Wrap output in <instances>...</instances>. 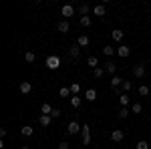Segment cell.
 <instances>
[{
	"instance_id": "obj_1",
	"label": "cell",
	"mask_w": 151,
	"mask_h": 149,
	"mask_svg": "<svg viewBox=\"0 0 151 149\" xmlns=\"http://www.w3.org/2000/svg\"><path fill=\"white\" fill-rule=\"evenodd\" d=\"M45 65H47L50 71H57L58 67H60V57H57V55H50V57H47Z\"/></svg>"
},
{
	"instance_id": "obj_2",
	"label": "cell",
	"mask_w": 151,
	"mask_h": 149,
	"mask_svg": "<svg viewBox=\"0 0 151 149\" xmlns=\"http://www.w3.org/2000/svg\"><path fill=\"white\" fill-rule=\"evenodd\" d=\"M83 125H79L77 121H70L69 127H67V135H77V133H81Z\"/></svg>"
},
{
	"instance_id": "obj_3",
	"label": "cell",
	"mask_w": 151,
	"mask_h": 149,
	"mask_svg": "<svg viewBox=\"0 0 151 149\" xmlns=\"http://www.w3.org/2000/svg\"><path fill=\"white\" fill-rule=\"evenodd\" d=\"M81 137H83V143H85V145H89V143H91V127H89V125H83Z\"/></svg>"
},
{
	"instance_id": "obj_4",
	"label": "cell",
	"mask_w": 151,
	"mask_h": 149,
	"mask_svg": "<svg viewBox=\"0 0 151 149\" xmlns=\"http://www.w3.org/2000/svg\"><path fill=\"white\" fill-rule=\"evenodd\" d=\"M129 55H131V48H129L127 45H121V46H117V57H121V58H127Z\"/></svg>"
},
{
	"instance_id": "obj_5",
	"label": "cell",
	"mask_w": 151,
	"mask_h": 149,
	"mask_svg": "<svg viewBox=\"0 0 151 149\" xmlns=\"http://www.w3.org/2000/svg\"><path fill=\"white\" fill-rule=\"evenodd\" d=\"M60 14H63L65 18H70V16L75 14V6H70V4H65V6L60 8Z\"/></svg>"
},
{
	"instance_id": "obj_6",
	"label": "cell",
	"mask_w": 151,
	"mask_h": 149,
	"mask_svg": "<svg viewBox=\"0 0 151 149\" xmlns=\"http://www.w3.org/2000/svg\"><path fill=\"white\" fill-rule=\"evenodd\" d=\"M133 77H137V79H143V77H145V67H143L141 63L133 67Z\"/></svg>"
},
{
	"instance_id": "obj_7",
	"label": "cell",
	"mask_w": 151,
	"mask_h": 149,
	"mask_svg": "<svg viewBox=\"0 0 151 149\" xmlns=\"http://www.w3.org/2000/svg\"><path fill=\"white\" fill-rule=\"evenodd\" d=\"M111 139H113L115 143H121V141L125 139V133H123L121 129H113V133H111Z\"/></svg>"
},
{
	"instance_id": "obj_8",
	"label": "cell",
	"mask_w": 151,
	"mask_h": 149,
	"mask_svg": "<svg viewBox=\"0 0 151 149\" xmlns=\"http://www.w3.org/2000/svg\"><path fill=\"white\" fill-rule=\"evenodd\" d=\"M69 57H70V58H79V57H81V46L77 45V42H75V45L69 48Z\"/></svg>"
},
{
	"instance_id": "obj_9",
	"label": "cell",
	"mask_w": 151,
	"mask_h": 149,
	"mask_svg": "<svg viewBox=\"0 0 151 149\" xmlns=\"http://www.w3.org/2000/svg\"><path fill=\"white\" fill-rule=\"evenodd\" d=\"M18 89H20V93H22V95H28V93L32 91V83H30V81H22Z\"/></svg>"
},
{
	"instance_id": "obj_10",
	"label": "cell",
	"mask_w": 151,
	"mask_h": 149,
	"mask_svg": "<svg viewBox=\"0 0 151 149\" xmlns=\"http://www.w3.org/2000/svg\"><path fill=\"white\" fill-rule=\"evenodd\" d=\"M93 14L95 16H105V14H107V6H105V4H97V6H93Z\"/></svg>"
},
{
	"instance_id": "obj_11",
	"label": "cell",
	"mask_w": 151,
	"mask_h": 149,
	"mask_svg": "<svg viewBox=\"0 0 151 149\" xmlns=\"http://www.w3.org/2000/svg\"><path fill=\"white\" fill-rule=\"evenodd\" d=\"M38 123L47 129V127H50V123H52V117H50V115H40V117H38Z\"/></svg>"
},
{
	"instance_id": "obj_12",
	"label": "cell",
	"mask_w": 151,
	"mask_h": 149,
	"mask_svg": "<svg viewBox=\"0 0 151 149\" xmlns=\"http://www.w3.org/2000/svg\"><path fill=\"white\" fill-rule=\"evenodd\" d=\"M57 28H58V32H60V35H67V32L70 30V24L67 22V20H60V22L57 24Z\"/></svg>"
},
{
	"instance_id": "obj_13",
	"label": "cell",
	"mask_w": 151,
	"mask_h": 149,
	"mask_svg": "<svg viewBox=\"0 0 151 149\" xmlns=\"http://www.w3.org/2000/svg\"><path fill=\"white\" fill-rule=\"evenodd\" d=\"M103 69H105V73H109L111 77H115V71H117V65H115V63H111V60H109Z\"/></svg>"
},
{
	"instance_id": "obj_14",
	"label": "cell",
	"mask_w": 151,
	"mask_h": 149,
	"mask_svg": "<svg viewBox=\"0 0 151 149\" xmlns=\"http://www.w3.org/2000/svg\"><path fill=\"white\" fill-rule=\"evenodd\" d=\"M123 81L125 79H121V77H111V87H113V89H121V85H123Z\"/></svg>"
},
{
	"instance_id": "obj_15",
	"label": "cell",
	"mask_w": 151,
	"mask_h": 149,
	"mask_svg": "<svg viewBox=\"0 0 151 149\" xmlns=\"http://www.w3.org/2000/svg\"><path fill=\"white\" fill-rule=\"evenodd\" d=\"M32 133H35V129H32L30 125H24V127H20V135H22V137H30Z\"/></svg>"
},
{
	"instance_id": "obj_16",
	"label": "cell",
	"mask_w": 151,
	"mask_h": 149,
	"mask_svg": "<svg viewBox=\"0 0 151 149\" xmlns=\"http://www.w3.org/2000/svg\"><path fill=\"white\" fill-rule=\"evenodd\" d=\"M111 38L117 40V42H121V40H123V30H121V28H115V30L111 32Z\"/></svg>"
},
{
	"instance_id": "obj_17",
	"label": "cell",
	"mask_w": 151,
	"mask_h": 149,
	"mask_svg": "<svg viewBox=\"0 0 151 149\" xmlns=\"http://www.w3.org/2000/svg\"><path fill=\"white\" fill-rule=\"evenodd\" d=\"M119 103H121V107H127V105L131 103V97H129L127 93H121V97H119Z\"/></svg>"
},
{
	"instance_id": "obj_18",
	"label": "cell",
	"mask_w": 151,
	"mask_h": 149,
	"mask_svg": "<svg viewBox=\"0 0 151 149\" xmlns=\"http://www.w3.org/2000/svg\"><path fill=\"white\" fill-rule=\"evenodd\" d=\"M87 65H89L93 71L99 69V58H97V57H89V58H87Z\"/></svg>"
},
{
	"instance_id": "obj_19",
	"label": "cell",
	"mask_w": 151,
	"mask_h": 149,
	"mask_svg": "<svg viewBox=\"0 0 151 149\" xmlns=\"http://www.w3.org/2000/svg\"><path fill=\"white\" fill-rule=\"evenodd\" d=\"M85 99H87V101H95V99H97V91H95V89H87V91H85Z\"/></svg>"
},
{
	"instance_id": "obj_20",
	"label": "cell",
	"mask_w": 151,
	"mask_h": 149,
	"mask_svg": "<svg viewBox=\"0 0 151 149\" xmlns=\"http://www.w3.org/2000/svg\"><path fill=\"white\" fill-rule=\"evenodd\" d=\"M89 42H91V40H89V36H87V35H81L79 38H77V45H79V46H89Z\"/></svg>"
},
{
	"instance_id": "obj_21",
	"label": "cell",
	"mask_w": 151,
	"mask_h": 149,
	"mask_svg": "<svg viewBox=\"0 0 151 149\" xmlns=\"http://www.w3.org/2000/svg\"><path fill=\"white\" fill-rule=\"evenodd\" d=\"M137 93H139V97H147L151 93V89L147 87V85H139V89H137Z\"/></svg>"
},
{
	"instance_id": "obj_22",
	"label": "cell",
	"mask_w": 151,
	"mask_h": 149,
	"mask_svg": "<svg viewBox=\"0 0 151 149\" xmlns=\"http://www.w3.org/2000/svg\"><path fill=\"white\" fill-rule=\"evenodd\" d=\"M69 89H70V93H73V97H79V93H81V85H79V83H73Z\"/></svg>"
},
{
	"instance_id": "obj_23",
	"label": "cell",
	"mask_w": 151,
	"mask_h": 149,
	"mask_svg": "<svg viewBox=\"0 0 151 149\" xmlns=\"http://www.w3.org/2000/svg\"><path fill=\"white\" fill-rule=\"evenodd\" d=\"M103 55H105V57H113V55H117V48H113V46L107 45V46L103 48Z\"/></svg>"
},
{
	"instance_id": "obj_24",
	"label": "cell",
	"mask_w": 151,
	"mask_h": 149,
	"mask_svg": "<svg viewBox=\"0 0 151 149\" xmlns=\"http://www.w3.org/2000/svg\"><path fill=\"white\" fill-rule=\"evenodd\" d=\"M24 60H26V63H35L36 55L32 53V50H26V53H24Z\"/></svg>"
},
{
	"instance_id": "obj_25",
	"label": "cell",
	"mask_w": 151,
	"mask_h": 149,
	"mask_svg": "<svg viewBox=\"0 0 151 149\" xmlns=\"http://www.w3.org/2000/svg\"><path fill=\"white\" fill-rule=\"evenodd\" d=\"M70 105H73L75 109H81V105H83V99H81V97H70Z\"/></svg>"
},
{
	"instance_id": "obj_26",
	"label": "cell",
	"mask_w": 151,
	"mask_h": 149,
	"mask_svg": "<svg viewBox=\"0 0 151 149\" xmlns=\"http://www.w3.org/2000/svg\"><path fill=\"white\" fill-rule=\"evenodd\" d=\"M89 10H91V8H89V4H87V2L79 6V14H81V16H89Z\"/></svg>"
},
{
	"instance_id": "obj_27",
	"label": "cell",
	"mask_w": 151,
	"mask_h": 149,
	"mask_svg": "<svg viewBox=\"0 0 151 149\" xmlns=\"http://www.w3.org/2000/svg\"><path fill=\"white\" fill-rule=\"evenodd\" d=\"M52 109H55L52 105L45 103V105H42V107H40V113H42V115H50V113H52Z\"/></svg>"
},
{
	"instance_id": "obj_28",
	"label": "cell",
	"mask_w": 151,
	"mask_h": 149,
	"mask_svg": "<svg viewBox=\"0 0 151 149\" xmlns=\"http://www.w3.org/2000/svg\"><path fill=\"white\" fill-rule=\"evenodd\" d=\"M131 89H133V83H131V81H123V85H121V91H123V93H129Z\"/></svg>"
},
{
	"instance_id": "obj_29",
	"label": "cell",
	"mask_w": 151,
	"mask_h": 149,
	"mask_svg": "<svg viewBox=\"0 0 151 149\" xmlns=\"http://www.w3.org/2000/svg\"><path fill=\"white\" fill-rule=\"evenodd\" d=\"M131 111H133V113H141V111H143V107H141V101H135V103L131 105Z\"/></svg>"
},
{
	"instance_id": "obj_30",
	"label": "cell",
	"mask_w": 151,
	"mask_h": 149,
	"mask_svg": "<svg viewBox=\"0 0 151 149\" xmlns=\"http://www.w3.org/2000/svg\"><path fill=\"white\" fill-rule=\"evenodd\" d=\"M58 95H60V97H70L73 93H70V89H69V87H60V91H58Z\"/></svg>"
},
{
	"instance_id": "obj_31",
	"label": "cell",
	"mask_w": 151,
	"mask_h": 149,
	"mask_svg": "<svg viewBox=\"0 0 151 149\" xmlns=\"http://www.w3.org/2000/svg\"><path fill=\"white\" fill-rule=\"evenodd\" d=\"M129 117V109L127 107H121V111H119V119H127Z\"/></svg>"
},
{
	"instance_id": "obj_32",
	"label": "cell",
	"mask_w": 151,
	"mask_h": 149,
	"mask_svg": "<svg viewBox=\"0 0 151 149\" xmlns=\"http://www.w3.org/2000/svg\"><path fill=\"white\" fill-rule=\"evenodd\" d=\"M137 149H149V143L145 141V139H141V141H137V145H135Z\"/></svg>"
},
{
	"instance_id": "obj_33",
	"label": "cell",
	"mask_w": 151,
	"mask_h": 149,
	"mask_svg": "<svg viewBox=\"0 0 151 149\" xmlns=\"http://www.w3.org/2000/svg\"><path fill=\"white\" fill-rule=\"evenodd\" d=\"M81 26H91V16H81Z\"/></svg>"
},
{
	"instance_id": "obj_34",
	"label": "cell",
	"mask_w": 151,
	"mask_h": 149,
	"mask_svg": "<svg viewBox=\"0 0 151 149\" xmlns=\"http://www.w3.org/2000/svg\"><path fill=\"white\" fill-rule=\"evenodd\" d=\"M93 75L97 77V79H101V77L105 75V69H101V67H99V69H95V71H93Z\"/></svg>"
},
{
	"instance_id": "obj_35",
	"label": "cell",
	"mask_w": 151,
	"mask_h": 149,
	"mask_svg": "<svg viewBox=\"0 0 151 149\" xmlns=\"http://www.w3.org/2000/svg\"><path fill=\"white\" fill-rule=\"evenodd\" d=\"M60 115H63V111H60V109H52V113H50V117H52V119H58Z\"/></svg>"
},
{
	"instance_id": "obj_36",
	"label": "cell",
	"mask_w": 151,
	"mask_h": 149,
	"mask_svg": "<svg viewBox=\"0 0 151 149\" xmlns=\"http://www.w3.org/2000/svg\"><path fill=\"white\" fill-rule=\"evenodd\" d=\"M58 149H70V145L67 141H63V143H58Z\"/></svg>"
},
{
	"instance_id": "obj_37",
	"label": "cell",
	"mask_w": 151,
	"mask_h": 149,
	"mask_svg": "<svg viewBox=\"0 0 151 149\" xmlns=\"http://www.w3.org/2000/svg\"><path fill=\"white\" fill-rule=\"evenodd\" d=\"M20 149H30V147H28V145H22V147H20Z\"/></svg>"
}]
</instances>
